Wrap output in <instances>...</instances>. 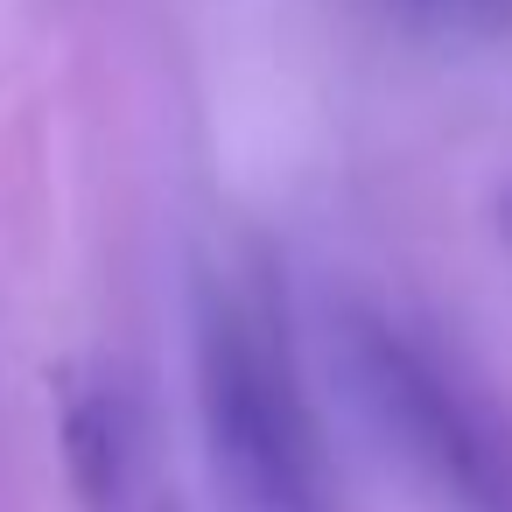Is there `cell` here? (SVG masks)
<instances>
[{"mask_svg":"<svg viewBox=\"0 0 512 512\" xmlns=\"http://www.w3.org/2000/svg\"><path fill=\"white\" fill-rule=\"evenodd\" d=\"M197 421L232 512H337L330 449L274 316L218 281L197 288Z\"/></svg>","mask_w":512,"mask_h":512,"instance_id":"1","label":"cell"},{"mask_svg":"<svg viewBox=\"0 0 512 512\" xmlns=\"http://www.w3.org/2000/svg\"><path fill=\"white\" fill-rule=\"evenodd\" d=\"M337 358L365 421L435 484V498L456 512H512V407L456 351L379 309H351Z\"/></svg>","mask_w":512,"mask_h":512,"instance_id":"2","label":"cell"},{"mask_svg":"<svg viewBox=\"0 0 512 512\" xmlns=\"http://www.w3.org/2000/svg\"><path fill=\"white\" fill-rule=\"evenodd\" d=\"M64 470H71V498L78 512H134L141 491V428L120 386L106 379H71L64 386Z\"/></svg>","mask_w":512,"mask_h":512,"instance_id":"3","label":"cell"},{"mask_svg":"<svg viewBox=\"0 0 512 512\" xmlns=\"http://www.w3.org/2000/svg\"><path fill=\"white\" fill-rule=\"evenodd\" d=\"M393 8L421 29H442V36H491L512 22V0H393Z\"/></svg>","mask_w":512,"mask_h":512,"instance_id":"4","label":"cell"}]
</instances>
